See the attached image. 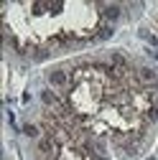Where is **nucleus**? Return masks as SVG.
Instances as JSON below:
<instances>
[{
	"label": "nucleus",
	"instance_id": "20e7f679",
	"mask_svg": "<svg viewBox=\"0 0 158 160\" xmlns=\"http://www.w3.org/2000/svg\"><path fill=\"white\" fill-rule=\"evenodd\" d=\"M33 58H38V61L49 58V48H36V51H33Z\"/></svg>",
	"mask_w": 158,
	"mask_h": 160
},
{
	"label": "nucleus",
	"instance_id": "7ed1b4c3",
	"mask_svg": "<svg viewBox=\"0 0 158 160\" xmlns=\"http://www.w3.org/2000/svg\"><path fill=\"white\" fill-rule=\"evenodd\" d=\"M41 99H44V104H49V107L56 104V94H54L51 89H44V92H41Z\"/></svg>",
	"mask_w": 158,
	"mask_h": 160
},
{
	"label": "nucleus",
	"instance_id": "f03ea898",
	"mask_svg": "<svg viewBox=\"0 0 158 160\" xmlns=\"http://www.w3.org/2000/svg\"><path fill=\"white\" fill-rule=\"evenodd\" d=\"M100 10L105 13L107 21H117V18H120V13H123V8H120V5H102Z\"/></svg>",
	"mask_w": 158,
	"mask_h": 160
},
{
	"label": "nucleus",
	"instance_id": "f257e3e1",
	"mask_svg": "<svg viewBox=\"0 0 158 160\" xmlns=\"http://www.w3.org/2000/svg\"><path fill=\"white\" fill-rule=\"evenodd\" d=\"M49 79H51V84H54V87H61V89H66V87H69V76H66L61 69L51 71V74H49Z\"/></svg>",
	"mask_w": 158,
	"mask_h": 160
},
{
	"label": "nucleus",
	"instance_id": "39448f33",
	"mask_svg": "<svg viewBox=\"0 0 158 160\" xmlns=\"http://www.w3.org/2000/svg\"><path fill=\"white\" fill-rule=\"evenodd\" d=\"M26 135H31V137H38V130H36L33 125H26Z\"/></svg>",
	"mask_w": 158,
	"mask_h": 160
}]
</instances>
